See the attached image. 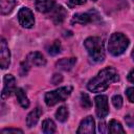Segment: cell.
<instances>
[{
  "mask_svg": "<svg viewBox=\"0 0 134 134\" xmlns=\"http://www.w3.org/2000/svg\"><path fill=\"white\" fill-rule=\"evenodd\" d=\"M125 121L129 127L134 126V114H128L125 116Z\"/></svg>",
  "mask_w": 134,
  "mask_h": 134,
  "instance_id": "obj_24",
  "label": "cell"
},
{
  "mask_svg": "<svg viewBox=\"0 0 134 134\" xmlns=\"http://www.w3.org/2000/svg\"><path fill=\"white\" fill-rule=\"evenodd\" d=\"M131 55H132V59H133V61H134V48H133V50H132V53H131Z\"/></svg>",
  "mask_w": 134,
  "mask_h": 134,
  "instance_id": "obj_31",
  "label": "cell"
},
{
  "mask_svg": "<svg viewBox=\"0 0 134 134\" xmlns=\"http://www.w3.org/2000/svg\"><path fill=\"white\" fill-rule=\"evenodd\" d=\"M66 16H67V12L62 5L53 6V8L50 10V18L55 24L62 23L65 20Z\"/></svg>",
  "mask_w": 134,
  "mask_h": 134,
  "instance_id": "obj_10",
  "label": "cell"
},
{
  "mask_svg": "<svg viewBox=\"0 0 134 134\" xmlns=\"http://www.w3.org/2000/svg\"><path fill=\"white\" fill-rule=\"evenodd\" d=\"M55 130H57V127H55V124H54V121L52 119L47 118V119L43 120V122H42V131H43V133L52 134V133L55 132Z\"/></svg>",
  "mask_w": 134,
  "mask_h": 134,
  "instance_id": "obj_18",
  "label": "cell"
},
{
  "mask_svg": "<svg viewBox=\"0 0 134 134\" xmlns=\"http://www.w3.org/2000/svg\"><path fill=\"white\" fill-rule=\"evenodd\" d=\"M104 127H105V124H104V122L99 124V127H98V129H99V132H105V130H104Z\"/></svg>",
  "mask_w": 134,
  "mask_h": 134,
  "instance_id": "obj_30",
  "label": "cell"
},
{
  "mask_svg": "<svg viewBox=\"0 0 134 134\" xmlns=\"http://www.w3.org/2000/svg\"><path fill=\"white\" fill-rule=\"evenodd\" d=\"M68 116H69V111L66 106H61L55 112V118L61 122H65L68 119Z\"/></svg>",
  "mask_w": 134,
  "mask_h": 134,
  "instance_id": "obj_19",
  "label": "cell"
},
{
  "mask_svg": "<svg viewBox=\"0 0 134 134\" xmlns=\"http://www.w3.org/2000/svg\"><path fill=\"white\" fill-rule=\"evenodd\" d=\"M118 80L119 76L117 71L112 67H106L88 82L87 88L91 92H103L109 87L111 83L118 82Z\"/></svg>",
  "mask_w": 134,
  "mask_h": 134,
  "instance_id": "obj_1",
  "label": "cell"
},
{
  "mask_svg": "<svg viewBox=\"0 0 134 134\" xmlns=\"http://www.w3.org/2000/svg\"><path fill=\"white\" fill-rule=\"evenodd\" d=\"M81 105L84 109H90L91 108L92 103H91V99L87 93H84V92L81 93Z\"/></svg>",
  "mask_w": 134,
  "mask_h": 134,
  "instance_id": "obj_22",
  "label": "cell"
},
{
  "mask_svg": "<svg viewBox=\"0 0 134 134\" xmlns=\"http://www.w3.org/2000/svg\"><path fill=\"white\" fill-rule=\"evenodd\" d=\"M26 62L29 65H35V66H45L46 65V59L44 58V55L39 52V51H34L30 52L27 58H26Z\"/></svg>",
  "mask_w": 134,
  "mask_h": 134,
  "instance_id": "obj_12",
  "label": "cell"
},
{
  "mask_svg": "<svg viewBox=\"0 0 134 134\" xmlns=\"http://www.w3.org/2000/svg\"><path fill=\"white\" fill-rule=\"evenodd\" d=\"M94 132H95V122H94V119L92 116H87L86 118H84L81 121L79 129L76 131L77 134H81V133L93 134Z\"/></svg>",
  "mask_w": 134,
  "mask_h": 134,
  "instance_id": "obj_9",
  "label": "cell"
},
{
  "mask_svg": "<svg viewBox=\"0 0 134 134\" xmlns=\"http://www.w3.org/2000/svg\"><path fill=\"white\" fill-rule=\"evenodd\" d=\"M98 17V16H96ZM93 16V12H89V13H79V14H75L72 19H71V23L74 24H87V23H90L92 21H94V19L96 18Z\"/></svg>",
  "mask_w": 134,
  "mask_h": 134,
  "instance_id": "obj_11",
  "label": "cell"
},
{
  "mask_svg": "<svg viewBox=\"0 0 134 134\" xmlns=\"http://www.w3.org/2000/svg\"><path fill=\"white\" fill-rule=\"evenodd\" d=\"M62 80H63L62 75H61V74H59V73H55V74H53L51 82H52L54 85H57V84H59L60 82H62Z\"/></svg>",
  "mask_w": 134,
  "mask_h": 134,
  "instance_id": "obj_28",
  "label": "cell"
},
{
  "mask_svg": "<svg viewBox=\"0 0 134 134\" xmlns=\"http://www.w3.org/2000/svg\"><path fill=\"white\" fill-rule=\"evenodd\" d=\"M112 104L116 109H120L121 106H122V97L120 95H118V94L114 95L112 97Z\"/></svg>",
  "mask_w": 134,
  "mask_h": 134,
  "instance_id": "obj_23",
  "label": "cell"
},
{
  "mask_svg": "<svg viewBox=\"0 0 134 134\" xmlns=\"http://www.w3.org/2000/svg\"><path fill=\"white\" fill-rule=\"evenodd\" d=\"M86 2V0H68L69 6H75V5H82Z\"/></svg>",
  "mask_w": 134,
  "mask_h": 134,
  "instance_id": "obj_27",
  "label": "cell"
},
{
  "mask_svg": "<svg viewBox=\"0 0 134 134\" xmlns=\"http://www.w3.org/2000/svg\"><path fill=\"white\" fill-rule=\"evenodd\" d=\"M76 63V58H64V59H61L57 62L55 66L57 68L61 69V70H64V71H68L70 69H72V67L75 65Z\"/></svg>",
  "mask_w": 134,
  "mask_h": 134,
  "instance_id": "obj_13",
  "label": "cell"
},
{
  "mask_svg": "<svg viewBox=\"0 0 134 134\" xmlns=\"http://www.w3.org/2000/svg\"><path fill=\"white\" fill-rule=\"evenodd\" d=\"M126 94H127V96H128V99H129L131 103H134V87L128 88L127 91H126Z\"/></svg>",
  "mask_w": 134,
  "mask_h": 134,
  "instance_id": "obj_25",
  "label": "cell"
},
{
  "mask_svg": "<svg viewBox=\"0 0 134 134\" xmlns=\"http://www.w3.org/2000/svg\"><path fill=\"white\" fill-rule=\"evenodd\" d=\"M61 48H62V47H61V43H60V41L55 40V41H53V42L48 46L47 51H48L49 54H51V55H55V54H58V53L61 52Z\"/></svg>",
  "mask_w": 134,
  "mask_h": 134,
  "instance_id": "obj_21",
  "label": "cell"
},
{
  "mask_svg": "<svg viewBox=\"0 0 134 134\" xmlns=\"http://www.w3.org/2000/svg\"><path fill=\"white\" fill-rule=\"evenodd\" d=\"M16 5V0H0V10L2 15L9 14Z\"/></svg>",
  "mask_w": 134,
  "mask_h": 134,
  "instance_id": "obj_17",
  "label": "cell"
},
{
  "mask_svg": "<svg viewBox=\"0 0 134 134\" xmlns=\"http://www.w3.org/2000/svg\"><path fill=\"white\" fill-rule=\"evenodd\" d=\"M2 134H5V133H23L22 130L20 129H13V128H8V129H3L1 131Z\"/></svg>",
  "mask_w": 134,
  "mask_h": 134,
  "instance_id": "obj_26",
  "label": "cell"
},
{
  "mask_svg": "<svg viewBox=\"0 0 134 134\" xmlns=\"http://www.w3.org/2000/svg\"><path fill=\"white\" fill-rule=\"evenodd\" d=\"M42 113H43V111H42V109L40 107L35 108L26 117V125H27V127H29V128L34 127L38 122V120H39L40 116L42 115Z\"/></svg>",
  "mask_w": 134,
  "mask_h": 134,
  "instance_id": "obj_15",
  "label": "cell"
},
{
  "mask_svg": "<svg viewBox=\"0 0 134 134\" xmlns=\"http://www.w3.org/2000/svg\"><path fill=\"white\" fill-rule=\"evenodd\" d=\"M72 92V87L71 86H64L60 87L53 91H49L45 94V103L47 106L52 107L55 104L60 102H64Z\"/></svg>",
  "mask_w": 134,
  "mask_h": 134,
  "instance_id": "obj_4",
  "label": "cell"
},
{
  "mask_svg": "<svg viewBox=\"0 0 134 134\" xmlns=\"http://www.w3.org/2000/svg\"><path fill=\"white\" fill-rule=\"evenodd\" d=\"M18 20L22 27L31 28L35 24V18L32 12L28 7H22L18 12Z\"/></svg>",
  "mask_w": 134,
  "mask_h": 134,
  "instance_id": "obj_5",
  "label": "cell"
},
{
  "mask_svg": "<svg viewBox=\"0 0 134 134\" xmlns=\"http://www.w3.org/2000/svg\"><path fill=\"white\" fill-rule=\"evenodd\" d=\"M10 64V51L6 41L2 38L0 42V65L2 69H6Z\"/></svg>",
  "mask_w": 134,
  "mask_h": 134,
  "instance_id": "obj_8",
  "label": "cell"
},
{
  "mask_svg": "<svg viewBox=\"0 0 134 134\" xmlns=\"http://www.w3.org/2000/svg\"><path fill=\"white\" fill-rule=\"evenodd\" d=\"M3 89L1 92L2 99L8 98L13 92L16 91V80L12 74H5L3 77Z\"/></svg>",
  "mask_w": 134,
  "mask_h": 134,
  "instance_id": "obj_7",
  "label": "cell"
},
{
  "mask_svg": "<svg viewBox=\"0 0 134 134\" xmlns=\"http://www.w3.org/2000/svg\"><path fill=\"white\" fill-rule=\"evenodd\" d=\"M95 100V113L99 118H104L109 113V105L108 97L106 95H97L94 98Z\"/></svg>",
  "mask_w": 134,
  "mask_h": 134,
  "instance_id": "obj_6",
  "label": "cell"
},
{
  "mask_svg": "<svg viewBox=\"0 0 134 134\" xmlns=\"http://www.w3.org/2000/svg\"><path fill=\"white\" fill-rule=\"evenodd\" d=\"M107 131H108L109 133H125V130H124L121 124H120L119 121L115 120V119L110 120Z\"/></svg>",
  "mask_w": 134,
  "mask_h": 134,
  "instance_id": "obj_20",
  "label": "cell"
},
{
  "mask_svg": "<svg viewBox=\"0 0 134 134\" xmlns=\"http://www.w3.org/2000/svg\"><path fill=\"white\" fill-rule=\"evenodd\" d=\"M129 43H130L129 39L125 35L120 34V32H114L111 35V37L109 39L108 50L114 57L120 55L128 48Z\"/></svg>",
  "mask_w": 134,
  "mask_h": 134,
  "instance_id": "obj_3",
  "label": "cell"
},
{
  "mask_svg": "<svg viewBox=\"0 0 134 134\" xmlns=\"http://www.w3.org/2000/svg\"><path fill=\"white\" fill-rule=\"evenodd\" d=\"M84 46L87 49L89 58L94 63H100L105 59V49L103 40L98 37H89L85 40Z\"/></svg>",
  "mask_w": 134,
  "mask_h": 134,
  "instance_id": "obj_2",
  "label": "cell"
},
{
  "mask_svg": "<svg viewBox=\"0 0 134 134\" xmlns=\"http://www.w3.org/2000/svg\"><path fill=\"white\" fill-rule=\"evenodd\" d=\"M92 1H97V0H92Z\"/></svg>",
  "mask_w": 134,
  "mask_h": 134,
  "instance_id": "obj_32",
  "label": "cell"
},
{
  "mask_svg": "<svg viewBox=\"0 0 134 134\" xmlns=\"http://www.w3.org/2000/svg\"><path fill=\"white\" fill-rule=\"evenodd\" d=\"M36 8L40 13H48L54 6V0H36Z\"/></svg>",
  "mask_w": 134,
  "mask_h": 134,
  "instance_id": "obj_14",
  "label": "cell"
},
{
  "mask_svg": "<svg viewBox=\"0 0 134 134\" xmlns=\"http://www.w3.org/2000/svg\"><path fill=\"white\" fill-rule=\"evenodd\" d=\"M15 94H16V97H17L18 103L21 105L22 108L26 109V108L29 107V100H28V97H27L25 91H24L22 88H17L16 91H15Z\"/></svg>",
  "mask_w": 134,
  "mask_h": 134,
  "instance_id": "obj_16",
  "label": "cell"
},
{
  "mask_svg": "<svg viewBox=\"0 0 134 134\" xmlns=\"http://www.w3.org/2000/svg\"><path fill=\"white\" fill-rule=\"evenodd\" d=\"M128 80H129L131 83L134 84V69H132V70L129 72V74H128Z\"/></svg>",
  "mask_w": 134,
  "mask_h": 134,
  "instance_id": "obj_29",
  "label": "cell"
}]
</instances>
